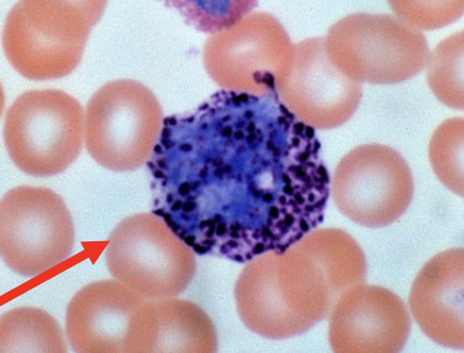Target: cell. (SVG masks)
I'll return each instance as SVG.
<instances>
[{"instance_id": "6da1fadb", "label": "cell", "mask_w": 464, "mask_h": 353, "mask_svg": "<svg viewBox=\"0 0 464 353\" xmlns=\"http://www.w3.org/2000/svg\"><path fill=\"white\" fill-rule=\"evenodd\" d=\"M187 124L171 207L192 250L250 262L285 253L324 221L332 176L320 138L277 92L222 90Z\"/></svg>"}, {"instance_id": "9c48e42d", "label": "cell", "mask_w": 464, "mask_h": 353, "mask_svg": "<svg viewBox=\"0 0 464 353\" xmlns=\"http://www.w3.org/2000/svg\"><path fill=\"white\" fill-rule=\"evenodd\" d=\"M414 178L407 160L383 144L360 145L337 164L330 197L350 221L369 229L392 225L414 198Z\"/></svg>"}, {"instance_id": "ac0fdd59", "label": "cell", "mask_w": 464, "mask_h": 353, "mask_svg": "<svg viewBox=\"0 0 464 353\" xmlns=\"http://www.w3.org/2000/svg\"><path fill=\"white\" fill-rule=\"evenodd\" d=\"M463 118L443 121L430 143V159L432 171L440 182L459 197H463Z\"/></svg>"}, {"instance_id": "4fadbf2b", "label": "cell", "mask_w": 464, "mask_h": 353, "mask_svg": "<svg viewBox=\"0 0 464 353\" xmlns=\"http://www.w3.org/2000/svg\"><path fill=\"white\" fill-rule=\"evenodd\" d=\"M147 300L116 280L84 286L66 310V336L73 351L129 353L133 320Z\"/></svg>"}, {"instance_id": "8992f818", "label": "cell", "mask_w": 464, "mask_h": 353, "mask_svg": "<svg viewBox=\"0 0 464 353\" xmlns=\"http://www.w3.org/2000/svg\"><path fill=\"white\" fill-rule=\"evenodd\" d=\"M4 139L12 162L24 174L53 176L76 162L85 143V112L61 90L21 94L6 113Z\"/></svg>"}, {"instance_id": "9a60e30c", "label": "cell", "mask_w": 464, "mask_h": 353, "mask_svg": "<svg viewBox=\"0 0 464 353\" xmlns=\"http://www.w3.org/2000/svg\"><path fill=\"white\" fill-rule=\"evenodd\" d=\"M218 350L214 321L192 301L147 300L133 320L129 353H212Z\"/></svg>"}, {"instance_id": "d6986e66", "label": "cell", "mask_w": 464, "mask_h": 353, "mask_svg": "<svg viewBox=\"0 0 464 353\" xmlns=\"http://www.w3.org/2000/svg\"><path fill=\"white\" fill-rule=\"evenodd\" d=\"M182 15L184 22L200 33L218 34L237 25L253 14V0H216V2H168Z\"/></svg>"}, {"instance_id": "277c9868", "label": "cell", "mask_w": 464, "mask_h": 353, "mask_svg": "<svg viewBox=\"0 0 464 353\" xmlns=\"http://www.w3.org/2000/svg\"><path fill=\"white\" fill-rule=\"evenodd\" d=\"M330 61L357 82L394 85L426 69L430 50L424 34L396 15L353 14L328 31Z\"/></svg>"}, {"instance_id": "5bb4252c", "label": "cell", "mask_w": 464, "mask_h": 353, "mask_svg": "<svg viewBox=\"0 0 464 353\" xmlns=\"http://www.w3.org/2000/svg\"><path fill=\"white\" fill-rule=\"evenodd\" d=\"M464 253L454 247L435 254L420 270L409 310L424 335L443 348L464 350Z\"/></svg>"}, {"instance_id": "30bf717a", "label": "cell", "mask_w": 464, "mask_h": 353, "mask_svg": "<svg viewBox=\"0 0 464 353\" xmlns=\"http://www.w3.org/2000/svg\"><path fill=\"white\" fill-rule=\"evenodd\" d=\"M293 45L275 15L254 12L231 29L208 38L204 69L227 91L266 96L276 92Z\"/></svg>"}, {"instance_id": "7a4b0ae2", "label": "cell", "mask_w": 464, "mask_h": 353, "mask_svg": "<svg viewBox=\"0 0 464 353\" xmlns=\"http://www.w3.org/2000/svg\"><path fill=\"white\" fill-rule=\"evenodd\" d=\"M367 259L347 231L322 227L285 253L251 259L235 285L239 318L263 339L283 340L316 327L353 286L367 280Z\"/></svg>"}, {"instance_id": "7c38bea8", "label": "cell", "mask_w": 464, "mask_h": 353, "mask_svg": "<svg viewBox=\"0 0 464 353\" xmlns=\"http://www.w3.org/2000/svg\"><path fill=\"white\" fill-rule=\"evenodd\" d=\"M329 344L337 353H396L411 331L407 305L392 290L365 282L353 286L329 315Z\"/></svg>"}, {"instance_id": "5b68a950", "label": "cell", "mask_w": 464, "mask_h": 353, "mask_svg": "<svg viewBox=\"0 0 464 353\" xmlns=\"http://www.w3.org/2000/svg\"><path fill=\"white\" fill-rule=\"evenodd\" d=\"M162 131V106L140 81L106 82L86 106V150L106 170H139L151 158Z\"/></svg>"}, {"instance_id": "8fae6325", "label": "cell", "mask_w": 464, "mask_h": 353, "mask_svg": "<svg viewBox=\"0 0 464 353\" xmlns=\"http://www.w3.org/2000/svg\"><path fill=\"white\" fill-rule=\"evenodd\" d=\"M279 100L297 119L314 129H334L352 119L363 97L328 56L324 37L293 45L289 64L276 82Z\"/></svg>"}, {"instance_id": "ffe728a7", "label": "cell", "mask_w": 464, "mask_h": 353, "mask_svg": "<svg viewBox=\"0 0 464 353\" xmlns=\"http://www.w3.org/2000/svg\"><path fill=\"white\" fill-rule=\"evenodd\" d=\"M396 17L422 30L441 29L463 14V2H391Z\"/></svg>"}, {"instance_id": "52a82bcc", "label": "cell", "mask_w": 464, "mask_h": 353, "mask_svg": "<svg viewBox=\"0 0 464 353\" xmlns=\"http://www.w3.org/2000/svg\"><path fill=\"white\" fill-rule=\"evenodd\" d=\"M105 256L111 276L148 300L179 297L198 268L195 251L151 214L130 215L118 224Z\"/></svg>"}, {"instance_id": "ba28073f", "label": "cell", "mask_w": 464, "mask_h": 353, "mask_svg": "<svg viewBox=\"0 0 464 353\" xmlns=\"http://www.w3.org/2000/svg\"><path fill=\"white\" fill-rule=\"evenodd\" d=\"M72 215L61 196L46 187L11 188L0 203V253L7 268L34 278L72 253Z\"/></svg>"}, {"instance_id": "e0dca14e", "label": "cell", "mask_w": 464, "mask_h": 353, "mask_svg": "<svg viewBox=\"0 0 464 353\" xmlns=\"http://www.w3.org/2000/svg\"><path fill=\"white\" fill-rule=\"evenodd\" d=\"M463 31L443 39L432 50L427 62L428 85L442 104L462 111Z\"/></svg>"}, {"instance_id": "2e32d148", "label": "cell", "mask_w": 464, "mask_h": 353, "mask_svg": "<svg viewBox=\"0 0 464 353\" xmlns=\"http://www.w3.org/2000/svg\"><path fill=\"white\" fill-rule=\"evenodd\" d=\"M0 352L65 353L68 345L61 325L44 310L18 308L0 320Z\"/></svg>"}, {"instance_id": "3957f363", "label": "cell", "mask_w": 464, "mask_h": 353, "mask_svg": "<svg viewBox=\"0 0 464 353\" xmlns=\"http://www.w3.org/2000/svg\"><path fill=\"white\" fill-rule=\"evenodd\" d=\"M101 0H25L12 7L3 33L7 61L31 81L58 80L76 70L93 26L104 14Z\"/></svg>"}]
</instances>
